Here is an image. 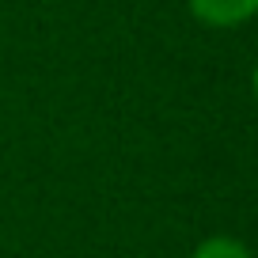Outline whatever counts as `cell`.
Instances as JSON below:
<instances>
[{"instance_id":"cell-1","label":"cell","mask_w":258,"mask_h":258,"mask_svg":"<svg viewBox=\"0 0 258 258\" xmlns=\"http://www.w3.org/2000/svg\"><path fill=\"white\" fill-rule=\"evenodd\" d=\"M190 12L209 27H239L254 16L258 0H186Z\"/></svg>"},{"instance_id":"cell-2","label":"cell","mask_w":258,"mask_h":258,"mask_svg":"<svg viewBox=\"0 0 258 258\" xmlns=\"http://www.w3.org/2000/svg\"><path fill=\"white\" fill-rule=\"evenodd\" d=\"M190 258H250V250H247V243L235 239V235H209L205 243L194 247Z\"/></svg>"}]
</instances>
